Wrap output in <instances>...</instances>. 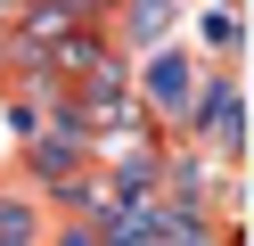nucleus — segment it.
Returning <instances> with one entry per match:
<instances>
[{"label": "nucleus", "mask_w": 254, "mask_h": 246, "mask_svg": "<svg viewBox=\"0 0 254 246\" xmlns=\"http://www.w3.org/2000/svg\"><path fill=\"white\" fill-rule=\"evenodd\" d=\"M139 98H148V115H189V98H197L189 49H148L139 58Z\"/></svg>", "instance_id": "1"}, {"label": "nucleus", "mask_w": 254, "mask_h": 246, "mask_svg": "<svg viewBox=\"0 0 254 246\" xmlns=\"http://www.w3.org/2000/svg\"><path fill=\"white\" fill-rule=\"evenodd\" d=\"M230 49H246V8L238 0H205L197 8V58H230Z\"/></svg>", "instance_id": "2"}, {"label": "nucleus", "mask_w": 254, "mask_h": 246, "mask_svg": "<svg viewBox=\"0 0 254 246\" xmlns=\"http://www.w3.org/2000/svg\"><path fill=\"white\" fill-rule=\"evenodd\" d=\"M205 115H213V140H221V148L246 140V98H238V90H213V98H205Z\"/></svg>", "instance_id": "3"}]
</instances>
